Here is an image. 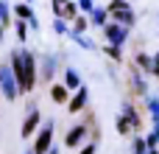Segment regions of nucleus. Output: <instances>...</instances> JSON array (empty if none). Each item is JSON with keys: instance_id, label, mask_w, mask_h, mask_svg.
I'll return each mask as SVG.
<instances>
[{"instance_id": "9b49d317", "label": "nucleus", "mask_w": 159, "mask_h": 154, "mask_svg": "<svg viewBox=\"0 0 159 154\" xmlns=\"http://www.w3.org/2000/svg\"><path fill=\"white\" fill-rule=\"evenodd\" d=\"M64 87H67V90H78V87H81V79H78V73H75L73 67L64 70Z\"/></svg>"}, {"instance_id": "c85d7f7f", "label": "nucleus", "mask_w": 159, "mask_h": 154, "mask_svg": "<svg viewBox=\"0 0 159 154\" xmlns=\"http://www.w3.org/2000/svg\"><path fill=\"white\" fill-rule=\"evenodd\" d=\"M31 154H34V152H31Z\"/></svg>"}, {"instance_id": "39448f33", "label": "nucleus", "mask_w": 159, "mask_h": 154, "mask_svg": "<svg viewBox=\"0 0 159 154\" xmlns=\"http://www.w3.org/2000/svg\"><path fill=\"white\" fill-rule=\"evenodd\" d=\"M53 121H48V126L39 132V137H36V143H34V154H48L50 152V140H53Z\"/></svg>"}, {"instance_id": "cd10ccee", "label": "nucleus", "mask_w": 159, "mask_h": 154, "mask_svg": "<svg viewBox=\"0 0 159 154\" xmlns=\"http://www.w3.org/2000/svg\"><path fill=\"white\" fill-rule=\"evenodd\" d=\"M0 8H3V3H0Z\"/></svg>"}, {"instance_id": "f3484780", "label": "nucleus", "mask_w": 159, "mask_h": 154, "mask_svg": "<svg viewBox=\"0 0 159 154\" xmlns=\"http://www.w3.org/2000/svg\"><path fill=\"white\" fill-rule=\"evenodd\" d=\"M14 28H17V36H20V39H25V36H28V22H25V20H17V25H14Z\"/></svg>"}, {"instance_id": "f257e3e1", "label": "nucleus", "mask_w": 159, "mask_h": 154, "mask_svg": "<svg viewBox=\"0 0 159 154\" xmlns=\"http://www.w3.org/2000/svg\"><path fill=\"white\" fill-rule=\"evenodd\" d=\"M11 67H14L20 93H31V90H34V81H36V62H34V53H31V51H14V53H11Z\"/></svg>"}, {"instance_id": "f8f14e48", "label": "nucleus", "mask_w": 159, "mask_h": 154, "mask_svg": "<svg viewBox=\"0 0 159 154\" xmlns=\"http://www.w3.org/2000/svg\"><path fill=\"white\" fill-rule=\"evenodd\" d=\"M53 70H56V59L48 56L45 65H42V81H50V79H53Z\"/></svg>"}, {"instance_id": "412c9836", "label": "nucleus", "mask_w": 159, "mask_h": 154, "mask_svg": "<svg viewBox=\"0 0 159 154\" xmlns=\"http://www.w3.org/2000/svg\"><path fill=\"white\" fill-rule=\"evenodd\" d=\"M145 146H148V140H134V154H145Z\"/></svg>"}, {"instance_id": "f03ea898", "label": "nucleus", "mask_w": 159, "mask_h": 154, "mask_svg": "<svg viewBox=\"0 0 159 154\" xmlns=\"http://www.w3.org/2000/svg\"><path fill=\"white\" fill-rule=\"evenodd\" d=\"M0 93L14 101L20 95V84H17V76H14V67L11 65H0Z\"/></svg>"}, {"instance_id": "6e6552de", "label": "nucleus", "mask_w": 159, "mask_h": 154, "mask_svg": "<svg viewBox=\"0 0 159 154\" xmlns=\"http://www.w3.org/2000/svg\"><path fill=\"white\" fill-rule=\"evenodd\" d=\"M36 126H39V112H36V109H31V112H28V118L22 121L20 135H22V137H28V135H34V129H36Z\"/></svg>"}, {"instance_id": "0eeeda50", "label": "nucleus", "mask_w": 159, "mask_h": 154, "mask_svg": "<svg viewBox=\"0 0 159 154\" xmlns=\"http://www.w3.org/2000/svg\"><path fill=\"white\" fill-rule=\"evenodd\" d=\"M87 101H89V90H87V87H78L75 95H73V101L67 104V109H70V112H81V109L87 107Z\"/></svg>"}, {"instance_id": "393cba45", "label": "nucleus", "mask_w": 159, "mask_h": 154, "mask_svg": "<svg viewBox=\"0 0 159 154\" xmlns=\"http://www.w3.org/2000/svg\"><path fill=\"white\" fill-rule=\"evenodd\" d=\"M81 154H95V146H92V143H89V146H84V149H81Z\"/></svg>"}, {"instance_id": "7ed1b4c3", "label": "nucleus", "mask_w": 159, "mask_h": 154, "mask_svg": "<svg viewBox=\"0 0 159 154\" xmlns=\"http://www.w3.org/2000/svg\"><path fill=\"white\" fill-rule=\"evenodd\" d=\"M109 14H112L120 25H131V22H134V11L129 8L126 0H115V3L109 6Z\"/></svg>"}, {"instance_id": "2eb2a0df", "label": "nucleus", "mask_w": 159, "mask_h": 154, "mask_svg": "<svg viewBox=\"0 0 159 154\" xmlns=\"http://www.w3.org/2000/svg\"><path fill=\"white\" fill-rule=\"evenodd\" d=\"M131 129H134V123H131L126 115H120V118H117V132H120V135H129Z\"/></svg>"}, {"instance_id": "6ab92c4d", "label": "nucleus", "mask_w": 159, "mask_h": 154, "mask_svg": "<svg viewBox=\"0 0 159 154\" xmlns=\"http://www.w3.org/2000/svg\"><path fill=\"white\" fill-rule=\"evenodd\" d=\"M137 65H140L143 70H154V65H151V59H148L145 53H140V56H137Z\"/></svg>"}, {"instance_id": "ddd939ff", "label": "nucleus", "mask_w": 159, "mask_h": 154, "mask_svg": "<svg viewBox=\"0 0 159 154\" xmlns=\"http://www.w3.org/2000/svg\"><path fill=\"white\" fill-rule=\"evenodd\" d=\"M50 98H53L56 104H64V101H67V87H64V84H56V87L50 90Z\"/></svg>"}, {"instance_id": "5701e85b", "label": "nucleus", "mask_w": 159, "mask_h": 154, "mask_svg": "<svg viewBox=\"0 0 159 154\" xmlns=\"http://www.w3.org/2000/svg\"><path fill=\"white\" fill-rule=\"evenodd\" d=\"M53 28H56V34H67V25H64V20H61V17L53 22Z\"/></svg>"}, {"instance_id": "20e7f679", "label": "nucleus", "mask_w": 159, "mask_h": 154, "mask_svg": "<svg viewBox=\"0 0 159 154\" xmlns=\"http://www.w3.org/2000/svg\"><path fill=\"white\" fill-rule=\"evenodd\" d=\"M126 36H129V25H117V22H109L106 25V39H109V45H123L126 42Z\"/></svg>"}, {"instance_id": "1a4fd4ad", "label": "nucleus", "mask_w": 159, "mask_h": 154, "mask_svg": "<svg viewBox=\"0 0 159 154\" xmlns=\"http://www.w3.org/2000/svg\"><path fill=\"white\" fill-rule=\"evenodd\" d=\"M14 14H17L20 20H25V22H28L31 28H39V22H36V17H34V11H31L28 6H22V3H20V6H14Z\"/></svg>"}, {"instance_id": "a878e982", "label": "nucleus", "mask_w": 159, "mask_h": 154, "mask_svg": "<svg viewBox=\"0 0 159 154\" xmlns=\"http://www.w3.org/2000/svg\"><path fill=\"white\" fill-rule=\"evenodd\" d=\"M154 135H157V140H159V121H157V129H154Z\"/></svg>"}, {"instance_id": "a211bd4d", "label": "nucleus", "mask_w": 159, "mask_h": 154, "mask_svg": "<svg viewBox=\"0 0 159 154\" xmlns=\"http://www.w3.org/2000/svg\"><path fill=\"white\" fill-rule=\"evenodd\" d=\"M148 112L159 121V98H148Z\"/></svg>"}, {"instance_id": "9d476101", "label": "nucleus", "mask_w": 159, "mask_h": 154, "mask_svg": "<svg viewBox=\"0 0 159 154\" xmlns=\"http://www.w3.org/2000/svg\"><path fill=\"white\" fill-rule=\"evenodd\" d=\"M84 135H87V126H73L67 132V137H64V146H78L84 140Z\"/></svg>"}, {"instance_id": "423d86ee", "label": "nucleus", "mask_w": 159, "mask_h": 154, "mask_svg": "<svg viewBox=\"0 0 159 154\" xmlns=\"http://www.w3.org/2000/svg\"><path fill=\"white\" fill-rule=\"evenodd\" d=\"M53 11H56V17H67V20H75L78 17V6H73L70 0H53Z\"/></svg>"}, {"instance_id": "4be33fe9", "label": "nucleus", "mask_w": 159, "mask_h": 154, "mask_svg": "<svg viewBox=\"0 0 159 154\" xmlns=\"http://www.w3.org/2000/svg\"><path fill=\"white\" fill-rule=\"evenodd\" d=\"M106 53H109V56H112L115 62L120 59V48H117V45H106Z\"/></svg>"}, {"instance_id": "4468645a", "label": "nucleus", "mask_w": 159, "mask_h": 154, "mask_svg": "<svg viewBox=\"0 0 159 154\" xmlns=\"http://www.w3.org/2000/svg\"><path fill=\"white\" fill-rule=\"evenodd\" d=\"M109 8H92V25H106Z\"/></svg>"}, {"instance_id": "dca6fc26", "label": "nucleus", "mask_w": 159, "mask_h": 154, "mask_svg": "<svg viewBox=\"0 0 159 154\" xmlns=\"http://www.w3.org/2000/svg\"><path fill=\"white\" fill-rule=\"evenodd\" d=\"M87 31V17H75V22H73V34H84Z\"/></svg>"}, {"instance_id": "aec40b11", "label": "nucleus", "mask_w": 159, "mask_h": 154, "mask_svg": "<svg viewBox=\"0 0 159 154\" xmlns=\"http://www.w3.org/2000/svg\"><path fill=\"white\" fill-rule=\"evenodd\" d=\"M131 84H134V90H137V93H145V81H143L140 76H134V73H131Z\"/></svg>"}, {"instance_id": "bb28decb", "label": "nucleus", "mask_w": 159, "mask_h": 154, "mask_svg": "<svg viewBox=\"0 0 159 154\" xmlns=\"http://www.w3.org/2000/svg\"><path fill=\"white\" fill-rule=\"evenodd\" d=\"M48 154H56V152H53V149H50V152H48Z\"/></svg>"}, {"instance_id": "b1692460", "label": "nucleus", "mask_w": 159, "mask_h": 154, "mask_svg": "<svg viewBox=\"0 0 159 154\" xmlns=\"http://www.w3.org/2000/svg\"><path fill=\"white\" fill-rule=\"evenodd\" d=\"M78 8H81V11H92L95 6H92V0H78Z\"/></svg>"}]
</instances>
